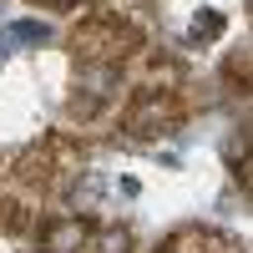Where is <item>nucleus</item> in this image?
I'll use <instances>...</instances> for the list:
<instances>
[{
	"mask_svg": "<svg viewBox=\"0 0 253 253\" xmlns=\"http://www.w3.org/2000/svg\"><path fill=\"white\" fill-rule=\"evenodd\" d=\"M81 243H86V223L81 218H61V223L41 228V253H76Z\"/></svg>",
	"mask_w": 253,
	"mask_h": 253,
	"instance_id": "2",
	"label": "nucleus"
},
{
	"mask_svg": "<svg viewBox=\"0 0 253 253\" xmlns=\"http://www.w3.org/2000/svg\"><path fill=\"white\" fill-rule=\"evenodd\" d=\"M172 122H177L172 101H167L162 91H142V96H137V107L126 112V132L152 137V132H172Z\"/></svg>",
	"mask_w": 253,
	"mask_h": 253,
	"instance_id": "1",
	"label": "nucleus"
},
{
	"mask_svg": "<svg viewBox=\"0 0 253 253\" xmlns=\"http://www.w3.org/2000/svg\"><path fill=\"white\" fill-rule=\"evenodd\" d=\"M96 243H101V253H126V243H132V233H126V228H107V233H101Z\"/></svg>",
	"mask_w": 253,
	"mask_h": 253,
	"instance_id": "3",
	"label": "nucleus"
},
{
	"mask_svg": "<svg viewBox=\"0 0 253 253\" xmlns=\"http://www.w3.org/2000/svg\"><path fill=\"white\" fill-rule=\"evenodd\" d=\"M41 5H56V10H71L76 0H41Z\"/></svg>",
	"mask_w": 253,
	"mask_h": 253,
	"instance_id": "4",
	"label": "nucleus"
}]
</instances>
